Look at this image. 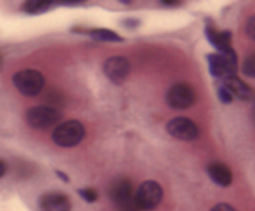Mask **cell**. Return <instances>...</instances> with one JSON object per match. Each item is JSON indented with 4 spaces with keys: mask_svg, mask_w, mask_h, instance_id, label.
I'll list each match as a JSON object with an SVG mask.
<instances>
[{
    "mask_svg": "<svg viewBox=\"0 0 255 211\" xmlns=\"http://www.w3.org/2000/svg\"><path fill=\"white\" fill-rule=\"evenodd\" d=\"M84 138H86V127H84V124L77 119L60 122L53 129V134H51V140L54 141V145H58V147H61V148L77 147Z\"/></svg>",
    "mask_w": 255,
    "mask_h": 211,
    "instance_id": "1",
    "label": "cell"
},
{
    "mask_svg": "<svg viewBox=\"0 0 255 211\" xmlns=\"http://www.w3.org/2000/svg\"><path fill=\"white\" fill-rule=\"evenodd\" d=\"M63 119L61 110L54 108L49 105H35L30 106L25 112V122L28 124L32 129L37 131H46L51 127H56Z\"/></svg>",
    "mask_w": 255,
    "mask_h": 211,
    "instance_id": "2",
    "label": "cell"
},
{
    "mask_svg": "<svg viewBox=\"0 0 255 211\" xmlns=\"http://www.w3.org/2000/svg\"><path fill=\"white\" fill-rule=\"evenodd\" d=\"M109 196L117 211H142L136 204L133 183L128 178H116L109 187Z\"/></svg>",
    "mask_w": 255,
    "mask_h": 211,
    "instance_id": "3",
    "label": "cell"
},
{
    "mask_svg": "<svg viewBox=\"0 0 255 211\" xmlns=\"http://www.w3.org/2000/svg\"><path fill=\"white\" fill-rule=\"evenodd\" d=\"M12 84L18 89L19 95L33 98L42 93L44 86H46V77L42 72L35 70V68H23L12 75Z\"/></svg>",
    "mask_w": 255,
    "mask_h": 211,
    "instance_id": "4",
    "label": "cell"
},
{
    "mask_svg": "<svg viewBox=\"0 0 255 211\" xmlns=\"http://www.w3.org/2000/svg\"><path fill=\"white\" fill-rule=\"evenodd\" d=\"M164 196L163 187L159 185L154 180H147V182L140 183V187L135 190V199L136 204L142 211H150L156 210L157 206L161 204Z\"/></svg>",
    "mask_w": 255,
    "mask_h": 211,
    "instance_id": "5",
    "label": "cell"
},
{
    "mask_svg": "<svg viewBox=\"0 0 255 211\" xmlns=\"http://www.w3.org/2000/svg\"><path fill=\"white\" fill-rule=\"evenodd\" d=\"M166 103L170 108L187 110L196 103V89L189 82H177L166 93Z\"/></svg>",
    "mask_w": 255,
    "mask_h": 211,
    "instance_id": "6",
    "label": "cell"
},
{
    "mask_svg": "<svg viewBox=\"0 0 255 211\" xmlns=\"http://www.w3.org/2000/svg\"><path fill=\"white\" fill-rule=\"evenodd\" d=\"M166 133L180 141H194L199 138V127L189 117H173L166 122Z\"/></svg>",
    "mask_w": 255,
    "mask_h": 211,
    "instance_id": "7",
    "label": "cell"
},
{
    "mask_svg": "<svg viewBox=\"0 0 255 211\" xmlns=\"http://www.w3.org/2000/svg\"><path fill=\"white\" fill-rule=\"evenodd\" d=\"M103 74L112 84L121 86L131 74V63L124 56H110L103 61Z\"/></svg>",
    "mask_w": 255,
    "mask_h": 211,
    "instance_id": "8",
    "label": "cell"
},
{
    "mask_svg": "<svg viewBox=\"0 0 255 211\" xmlns=\"http://www.w3.org/2000/svg\"><path fill=\"white\" fill-rule=\"evenodd\" d=\"M206 63H208V72L213 81H224V79L238 74V65L219 53L206 54Z\"/></svg>",
    "mask_w": 255,
    "mask_h": 211,
    "instance_id": "9",
    "label": "cell"
},
{
    "mask_svg": "<svg viewBox=\"0 0 255 211\" xmlns=\"http://www.w3.org/2000/svg\"><path fill=\"white\" fill-rule=\"evenodd\" d=\"M205 37L210 42V46L215 47V53L226 49V47H233V33L231 30H219L213 23V19H205Z\"/></svg>",
    "mask_w": 255,
    "mask_h": 211,
    "instance_id": "10",
    "label": "cell"
},
{
    "mask_svg": "<svg viewBox=\"0 0 255 211\" xmlns=\"http://www.w3.org/2000/svg\"><path fill=\"white\" fill-rule=\"evenodd\" d=\"M40 211H72V201L63 192H46L39 197Z\"/></svg>",
    "mask_w": 255,
    "mask_h": 211,
    "instance_id": "11",
    "label": "cell"
},
{
    "mask_svg": "<svg viewBox=\"0 0 255 211\" xmlns=\"http://www.w3.org/2000/svg\"><path fill=\"white\" fill-rule=\"evenodd\" d=\"M227 89L229 93L234 96V100H241V102H248V100L254 98V89L243 81L240 79L238 75H233V77H227L224 81H220Z\"/></svg>",
    "mask_w": 255,
    "mask_h": 211,
    "instance_id": "12",
    "label": "cell"
},
{
    "mask_svg": "<svg viewBox=\"0 0 255 211\" xmlns=\"http://www.w3.org/2000/svg\"><path fill=\"white\" fill-rule=\"evenodd\" d=\"M206 173H208L210 180H212L215 185L219 187H229L233 183V171L227 164L219 161H213L208 164L206 168Z\"/></svg>",
    "mask_w": 255,
    "mask_h": 211,
    "instance_id": "13",
    "label": "cell"
},
{
    "mask_svg": "<svg viewBox=\"0 0 255 211\" xmlns=\"http://www.w3.org/2000/svg\"><path fill=\"white\" fill-rule=\"evenodd\" d=\"M56 5V0H25L21 4V11L28 16H40L51 11Z\"/></svg>",
    "mask_w": 255,
    "mask_h": 211,
    "instance_id": "14",
    "label": "cell"
},
{
    "mask_svg": "<svg viewBox=\"0 0 255 211\" xmlns=\"http://www.w3.org/2000/svg\"><path fill=\"white\" fill-rule=\"evenodd\" d=\"M88 37L98 42H124V37L110 28H88Z\"/></svg>",
    "mask_w": 255,
    "mask_h": 211,
    "instance_id": "15",
    "label": "cell"
},
{
    "mask_svg": "<svg viewBox=\"0 0 255 211\" xmlns=\"http://www.w3.org/2000/svg\"><path fill=\"white\" fill-rule=\"evenodd\" d=\"M215 91H217V98H219V102L224 103V105H229V103L234 102V96L231 95L229 89H227L220 81H215Z\"/></svg>",
    "mask_w": 255,
    "mask_h": 211,
    "instance_id": "16",
    "label": "cell"
},
{
    "mask_svg": "<svg viewBox=\"0 0 255 211\" xmlns=\"http://www.w3.org/2000/svg\"><path fill=\"white\" fill-rule=\"evenodd\" d=\"M241 72H243L245 77L255 79V51H254V53H250L243 60V65H241Z\"/></svg>",
    "mask_w": 255,
    "mask_h": 211,
    "instance_id": "17",
    "label": "cell"
},
{
    "mask_svg": "<svg viewBox=\"0 0 255 211\" xmlns=\"http://www.w3.org/2000/svg\"><path fill=\"white\" fill-rule=\"evenodd\" d=\"M77 194L84 203L93 204L98 201V192H96L93 187H82V189H77Z\"/></svg>",
    "mask_w": 255,
    "mask_h": 211,
    "instance_id": "18",
    "label": "cell"
},
{
    "mask_svg": "<svg viewBox=\"0 0 255 211\" xmlns=\"http://www.w3.org/2000/svg\"><path fill=\"white\" fill-rule=\"evenodd\" d=\"M245 33L250 40H255V14L250 16L245 23Z\"/></svg>",
    "mask_w": 255,
    "mask_h": 211,
    "instance_id": "19",
    "label": "cell"
},
{
    "mask_svg": "<svg viewBox=\"0 0 255 211\" xmlns=\"http://www.w3.org/2000/svg\"><path fill=\"white\" fill-rule=\"evenodd\" d=\"M121 25H123L126 30H136L140 25H142V21H140L138 18H124L123 21H121Z\"/></svg>",
    "mask_w": 255,
    "mask_h": 211,
    "instance_id": "20",
    "label": "cell"
},
{
    "mask_svg": "<svg viewBox=\"0 0 255 211\" xmlns=\"http://www.w3.org/2000/svg\"><path fill=\"white\" fill-rule=\"evenodd\" d=\"M210 211H236V210H234V206H231L229 203H219V204H215Z\"/></svg>",
    "mask_w": 255,
    "mask_h": 211,
    "instance_id": "21",
    "label": "cell"
},
{
    "mask_svg": "<svg viewBox=\"0 0 255 211\" xmlns=\"http://www.w3.org/2000/svg\"><path fill=\"white\" fill-rule=\"evenodd\" d=\"M84 2L86 0H56V5H79Z\"/></svg>",
    "mask_w": 255,
    "mask_h": 211,
    "instance_id": "22",
    "label": "cell"
},
{
    "mask_svg": "<svg viewBox=\"0 0 255 211\" xmlns=\"http://www.w3.org/2000/svg\"><path fill=\"white\" fill-rule=\"evenodd\" d=\"M159 4L164 5V7H177V5L182 4V0H159Z\"/></svg>",
    "mask_w": 255,
    "mask_h": 211,
    "instance_id": "23",
    "label": "cell"
},
{
    "mask_svg": "<svg viewBox=\"0 0 255 211\" xmlns=\"http://www.w3.org/2000/svg\"><path fill=\"white\" fill-rule=\"evenodd\" d=\"M54 175L58 176V178L61 180V182H65V183H70V178H68V175L65 171H61V169H56V171H54Z\"/></svg>",
    "mask_w": 255,
    "mask_h": 211,
    "instance_id": "24",
    "label": "cell"
},
{
    "mask_svg": "<svg viewBox=\"0 0 255 211\" xmlns=\"http://www.w3.org/2000/svg\"><path fill=\"white\" fill-rule=\"evenodd\" d=\"M5 173H7V164H5L4 159H0V178H4Z\"/></svg>",
    "mask_w": 255,
    "mask_h": 211,
    "instance_id": "25",
    "label": "cell"
},
{
    "mask_svg": "<svg viewBox=\"0 0 255 211\" xmlns=\"http://www.w3.org/2000/svg\"><path fill=\"white\" fill-rule=\"evenodd\" d=\"M121 4H124V5H131L133 4V0H119Z\"/></svg>",
    "mask_w": 255,
    "mask_h": 211,
    "instance_id": "26",
    "label": "cell"
},
{
    "mask_svg": "<svg viewBox=\"0 0 255 211\" xmlns=\"http://www.w3.org/2000/svg\"><path fill=\"white\" fill-rule=\"evenodd\" d=\"M0 63H2V58H0Z\"/></svg>",
    "mask_w": 255,
    "mask_h": 211,
    "instance_id": "27",
    "label": "cell"
}]
</instances>
